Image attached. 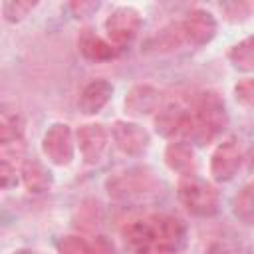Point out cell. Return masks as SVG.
<instances>
[{
    "instance_id": "6da1fadb",
    "label": "cell",
    "mask_w": 254,
    "mask_h": 254,
    "mask_svg": "<svg viewBox=\"0 0 254 254\" xmlns=\"http://www.w3.org/2000/svg\"><path fill=\"white\" fill-rule=\"evenodd\" d=\"M194 135L198 143H208L224 131L228 125V113L224 99L216 91H202L194 105Z\"/></svg>"
},
{
    "instance_id": "d6986e66",
    "label": "cell",
    "mask_w": 254,
    "mask_h": 254,
    "mask_svg": "<svg viewBox=\"0 0 254 254\" xmlns=\"http://www.w3.org/2000/svg\"><path fill=\"white\" fill-rule=\"evenodd\" d=\"M22 133H24L22 117L16 111H12V109H8L4 105L2 111H0V143L20 141L22 139Z\"/></svg>"
},
{
    "instance_id": "ba28073f",
    "label": "cell",
    "mask_w": 254,
    "mask_h": 254,
    "mask_svg": "<svg viewBox=\"0 0 254 254\" xmlns=\"http://www.w3.org/2000/svg\"><path fill=\"white\" fill-rule=\"evenodd\" d=\"M187 240V226L177 216L155 218V250L161 254H177Z\"/></svg>"
},
{
    "instance_id": "8fae6325",
    "label": "cell",
    "mask_w": 254,
    "mask_h": 254,
    "mask_svg": "<svg viewBox=\"0 0 254 254\" xmlns=\"http://www.w3.org/2000/svg\"><path fill=\"white\" fill-rule=\"evenodd\" d=\"M181 24H183L185 40L194 44V46L208 44L214 38V34H216V20H214V16L208 10H202V8L190 10Z\"/></svg>"
},
{
    "instance_id": "603a6c76",
    "label": "cell",
    "mask_w": 254,
    "mask_h": 254,
    "mask_svg": "<svg viewBox=\"0 0 254 254\" xmlns=\"http://www.w3.org/2000/svg\"><path fill=\"white\" fill-rule=\"evenodd\" d=\"M36 6V2H22V0H10V2H4L2 6V12H4V18L8 22H18L22 20L32 8Z\"/></svg>"
},
{
    "instance_id": "8992f818",
    "label": "cell",
    "mask_w": 254,
    "mask_h": 254,
    "mask_svg": "<svg viewBox=\"0 0 254 254\" xmlns=\"http://www.w3.org/2000/svg\"><path fill=\"white\" fill-rule=\"evenodd\" d=\"M141 30V14L131 6L115 8L105 20V32L113 46H125L135 40Z\"/></svg>"
},
{
    "instance_id": "5b68a950",
    "label": "cell",
    "mask_w": 254,
    "mask_h": 254,
    "mask_svg": "<svg viewBox=\"0 0 254 254\" xmlns=\"http://www.w3.org/2000/svg\"><path fill=\"white\" fill-rule=\"evenodd\" d=\"M42 151L50 163H54L58 167L69 165L73 161V153H75V143H73L69 125L54 123L42 139Z\"/></svg>"
},
{
    "instance_id": "52a82bcc",
    "label": "cell",
    "mask_w": 254,
    "mask_h": 254,
    "mask_svg": "<svg viewBox=\"0 0 254 254\" xmlns=\"http://www.w3.org/2000/svg\"><path fill=\"white\" fill-rule=\"evenodd\" d=\"M77 147L87 165H95L103 159L107 147H109V135L103 125L99 123H83L75 131Z\"/></svg>"
},
{
    "instance_id": "4316f807",
    "label": "cell",
    "mask_w": 254,
    "mask_h": 254,
    "mask_svg": "<svg viewBox=\"0 0 254 254\" xmlns=\"http://www.w3.org/2000/svg\"><path fill=\"white\" fill-rule=\"evenodd\" d=\"M206 254H228V250H226L222 244H218V242H212V244L206 248Z\"/></svg>"
},
{
    "instance_id": "f1b7e54d",
    "label": "cell",
    "mask_w": 254,
    "mask_h": 254,
    "mask_svg": "<svg viewBox=\"0 0 254 254\" xmlns=\"http://www.w3.org/2000/svg\"><path fill=\"white\" fill-rule=\"evenodd\" d=\"M252 167H254V155H252Z\"/></svg>"
},
{
    "instance_id": "7402d4cb",
    "label": "cell",
    "mask_w": 254,
    "mask_h": 254,
    "mask_svg": "<svg viewBox=\"0 0 254 254\" xmlns=\"http://www.w3.org/2000/svg\"><path fill=\"white\" fill-rule=\"evenodd\" d=\"M58 254H91V244L81 236L69 234L58 242Z\"/></svg>"
},
{
    "instance_id": "484cf974",
    "label": "cell",
    "mask_w": 254,
    "mask_h": 254,
    "mask_svg": "<svg viewBox=\"0 0 254 254\" xmlns=\"http://www.w3.org/2000/svg\"><path fill=\"white\" fill-rule=\"evenodd\" d=\"M97 8H99L97 2H73V4H71V10H73L77 16H87L89 12H93V10H97Z\"/></svg>"
},
{
    "instance_id": "9c48e42d",
    "label": "cell",
    "mask_w": 254,
    "mask_h": 254,
    "mask_svg": "<svg viewBox=\"0 0 254 254\" xmlns=\"http://www.w3.org/2000/svg\"><path fill=\"white\" fill-rule=\"evenodd\" d=\"M242 165V151L234 139L222 141L210 157V175L214 181H230Z\"/></svg>"
},
{
    "instance_id": "7c38bea8",
    "label": "cell",
    "mask_w": 254,
    "mask_h": 254,
    "mask_svg": "<svg viewBox=\"0 0 254 254\" xmlns=\"http://www.w3.org/2000/svg\"><path fill=\"white\" fill-rule=\"evenodd\" d=\"M123 242L133 254H149L155 248V218L129 222L123 228Z\"/></svg>"
},
{
    "instance_id": "ffe728a7",
    "label": "cell",
    "mask_w": 254,
    "mask_h": 254,
    "mask_svg": "<svg viewBox=\"0 0 254 254\" xmlns=\"http://www.w3.org/2000/svg\"><path fill=\"white\" fill-rule=\"evenodd\" d=\"M232 212L242 222H254V181L244 185L232 202Z\"/></svg>"
},
{
    "instance_id": "83f0119b",
    "label": "cell",
    "mask_w": 254,
    "mask_h": 254,
    "mask_svg": "<svg viewBox=\"0 0 254 254\" xmlns=\"http://www.w3.org/2000/svg\"><path fill=\"white\" fill-rule=\"evenodd\" d=\"M12 254H40L36 250H30V248H20V250H14Z\"/></svg>"
},
{
    "instance_id": "d4e9b609",
    "label": "cell",
    "mask_w": 254,
    "mask_h": 254,
    "mask_svg": "<svg viewBox=\"0 0 254 254\" xmlns=\"http://www.w3.org/2000/svg\"><path fill=\"white\" fill-rule=\"evenodd\" d=\"M91 254H115V248L105 236H97L91 244Z\"/></svg>"
},
{
    "instance_id": "ac0fdd59",
    "label": "cell",
    "mask_w": 254,
    "mask_h": 254,
    "mask_svg": "<svg viewBox=\"0 0 254 254\" xmlns=\"http://www.w3.org/2000/svg\"><path fill=\"white\" fill-rule=\"evenodd\" d=\"M228 60L240 71H254V36L234 44L228 52Z\"/></svg>"
},
{
    "instance_id": "3957f363",
    "label": "cell",
    "mask_w": 254,
    "mask_h": 254,
    "mask_svg": "<svg viewBox=\"0 0 254 254\" xmlns=\"http://www.w3.org/2000/svg\"><path fill=\"white\" fill-rule=\"evenodd\" d=\"M159 189V181L147 169H127L107 181L109 196L117 200H131L145 194H153Z\"/></svg>"
},
{
    "instance_id": "2e32d148",
    "label": "cell",
    "mask_w": 254,
    "mask_h": 254,
    "mask_svg": "<svg viewBox=\"0 0 254 254\" xmlns=\"http://www.w3.org/2000/svg\"><path fill=\"white\" fill-rule=\"evenodd\" d=\"M20 175L30 192H44L52 187V173L38 159H26Z\"/></svg>"
},
{
    "instance_id": "5bb4252c",
    "label": "cell",
    "mask_w": 254,
    "mask_h": 254,
    "mask_svg": "<svg viewBox=\"0 0 254 254\" xmlns=\"http://www.w3.org/2000/svg\"><path fill=\"white\" fill-rule=\"evenodd\" d=\"M111 93H113V85L105 79H95L91 83H87L81 93H79V109L81 113L85 115H93V113H99L105 103L111 99Z\"/></svg>"
},
{
    "instance_id": "cb8c5ba5",
    "label": "cell",
    "mask_w": 254,
    "mask_h": 254,
    "mask_svg": "<svg viewBox=\"0 0 254 254\" xmlns=\"http://www.w3.org/2000/svg\"><path fill=\"white\" fill-rule=\"evenodd\" d=\"M234 97L244 107L254 109V77H248V79L238 81L234 85Z\"/></svg>"
},
{
    "instance_id": "30bf717a",
    "label": "cell",
    "mask_w": 254,
    "mask_h": 254,
    "mask_svg": "<svg viewBox=\"0 0 254 254\" xmlns=\"http://www.w3.org/2000/svg\"><path fill=\"white\" fill-rule=\"evenodd\" d=\"M111 137L117 149L125 155H141L149 147V133L137 123L115 121L111 127Z\"/></svg>"
},
{
    "instance_id": "4fadbf2b",
    "label": "cell",
    "mask_w": 254,
    "mask_h": 254,
    "mask_svg": "<svg viewBox=\"0 0 254 254\" xmlns=\"http://www.w3.org/2000/svg\"><path fill=\"white\" fill-rule=\"evenodd\" d=\"M161 93L153 85H135L127 97H125V111L135 117L149 115L153 111H159Z\"/></svg>"
},
{
    "instance_id": "e0dca14e",
    "label": "cell",
    "mask_w": 254,
    "mask_h": 254,
    "mask_svg": "<svg viewBox=\"0 0 254 254\" xmlns=\"http://www.w3.org/2000/svg\"><path fill=\"white\" fill-rule=\"evenodd\" d=\"M79 50L81 54L91 62H105L115 56V48L111 42H105L103 38L91 34L89 30L81 34L79 38Z\"/></svg>"
},
{
    "instance_id": "44dd1931",
    "label": "cell",
    "mask_w": 254,
    "mask_h": 254,
    "mask_svg": "<svg viewBox=\"0 0 254 254\" xmlns=\"http://www.w3.org/2000/svg\"><path fill=\"white\" fill-rule=\"evenodd\" d=\"M185 40L183 24H169L157 34V48L161 50H177Z\"/></svg>"
},
{
    "instance_id": "7a4b0ae2",
    "label": "cell",
    "mask_w": 254,
    "mask_h": 254,
    "mask_svg": "<svg viewBox=\"0 0 254 254\" xmlns=\"http://www.w3.org/2000/svg\"><path fill=\"white\" fill-rule=\"evenodd\" d=\"M179 198L183 206L196 216H210L218 210V190L196 175L181 177Z\"/></svg>"
},
{
    "instance_id": "9a60e30c",
    "label": "cell",
    "mask_w": 254,
    "mask_h": 254,
    "mask_svg": "<svg viewBox=\"0 0 254 254\" xmlns=\"http://www.w3.org/2000/svg\"><path fill=\"white\" fill-rule=\"evenodd\" d=\"M165 163H167V167L171 171L179 173L181 177L194 175V171H196L194 151L185 141H173V143L167 145V149H165Z\"/></svg>"
},
{
    "instance_id": "277c9868",
    "label": "cell",
    "mask_w": 254,
    "mask_h": 254,
    "mask_svg": "<svg viewBox=\"0 0 254 254\" xmlns=\"http://www.w3.org/2000/svg\"><path fill=\"white\" fill-rule=\"evenodd\" d=\"M155 129L163 137H192L194 135V117L179 101L163 105L155 115Z\"/></svg>"
}]
</instances>
